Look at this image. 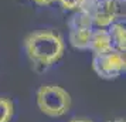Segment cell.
I'll use <instances>...</instances> for the list:
<instances>
[{
  "label": "cell",
  "mask_w": 126,
  "mask_h": 122,
  "mask_svg": "<svg viewBox=\"0 0 126 122\" xmlns=\"http://www.w3.org/2000/svg\"><path fill=\"white\" fill-rule=\"evenodd\" d=\"M26 54L37 70H47L55 65L64 54L63 35L52 30L34 31L24 40Z\"/></svg>",
  "instance_id": "6da1fadb"
},
{
  "label": "cell",
  "mask_w": 126,
  "mask_h": 122,
  "mask_svg": "<svg viewBox=\"0 0 126 122\" xmlns=\"http://www.w3.org/2000/svg\"><path fill=\"white\" fill-rule=\"evenodd\" d=\"M37 105L38 109L47 116L60 118L71 109L72 99L63 87L47 84L41 85L37 91Z\"/></svg>",
  "instance_id": "7a4b0ae2"
},
{
  "label": "cell",
  "mask_w": 126,
  "mask_h": 122,
  "mask_svg": "<svg viewBox=\"0 0 126 122\" xmlns=\"http://www.w3.org/2000/svg\"><path fill=\"white\" fill-rule=\"evenodd\" d=\"M92 68L101 78L115 80L126 70L125 52L118 51L115 48L105 52H94Z\"/></svg>",
  "instance_id": "3957f363"
},
{
  "label": "cell",
  "mask_w": 126,
  "mask_h": 122,
  "mask_svg": "<svg viewBox=\"0 0 126 122\" xmlns=\"http://www.w3.org/2000/svg\"><path fill=\"white\" fill-rule=\"evenodd\" d=\"M68 27L71 46L77 50H89L91 35L92 30H94V23H92L91 16L79 9L69 17Z\"/></svg>",
  "instance_id": "277c9868"
},
{
  "label": "cell",
  "mask_w": 126,
  "mask_h": 122,
  "mask_svg": "<svg viewBox=\"0 0 126 122\" xmlns=\"http://www.w3.org/2000/svg\"><path fill=\"white\" fill-rule=\"evenodd\" d=\"M125 17V0H98L91 12L94 27H109Z\"/></svg>",
  "instance_id": "5b68a950"
},
{
  "label": "cell",
  "mask_w": 126,
  "mask_h": 122,
  "mask_svg": "<svg viewBox=\"0 0 126 122\" xmlns=\"http://www.w3.org/2000/svg\"><path fill=\"white\" fill-rule=\"evenodd\" d=\"M112 48L113 46L108 30L101 27H95L92 30L91 43H89V50H92V52H105Z\"/></svg>",
  "instance_id": "8992f818"
},
{
  "label": "cell",
  "mask_w": 126,
  "mask_h": 122,
  "mask_svg": "<svg viewBox=\"0 0 126 122\" xmlns=\"http://www.w3.org/2000/svg\"><path fill=\"white\" fill-rule=\"evenodd\" d=\"M109 35H110V40H112V46L115 50L118 51L125 52L126 50V30L125 26L122 23L115 21L109 26Z\"/></svg>",
  "instance_id": "52a82bcc"
},
{
  "label": "cell",
  "mask_w": 126,
  "mask_h": 122,
  "mask_svg": "<svg viewBox=\"0 0 126 122\" xmlns=\"http://www.w3.org/2000/svg\"><path fill=\"white\" fill-rule=\"evenodd\" d=\"M14 115V104L9 98H0V122H10Z\"/></svg>",
  "instance_id": "ba28073f"
},
{
  "label": "cell",
  "mask_w": 126,
  "mask_h": 122,
  "mask_svg": "<svg viewBox=\"0 0 126 122\" xmlns=\"http://www.w3.org/2000/svg\"><path fill=\"white\" fill-rule=\"evenodd\" d=\"M57 1L61 4L64 10H69V12H77L84 4V0H57Z\"/></svg>",
  "instance_id": "9c48e42d"
},
{
  "label": "cell",
  "mask_w": 126,
  "mask_h": 122,
  "mask_svg": "<svg viewBox=\"0 0 126 122\" xmlns=\"http://www.w3.org/2000/svg\"><path fill=\"white\" fill-rule=\"evenodd\" d=\"M31 1H34L38 6H51L52 3H55L57 0H31Z\"/></svg>",
  "instance_id": "30bf717a"
},
{
  "label": "cell",
  "mask_w": 126,
  "mask_h": 122,
  "mask_svg": "<svg viewBox=\"0 0 126 122\" xmlns=\"http://www.w3.org/2000/svg\"><path fill=\"white\" fill-rule=\"evenodd\" d=\"M69 122H92V121L86 119V118H75V119H71Z\"/></svg>",
  "instance_id": "8fae6325"
},
{
  "label": "cell",
  "mask_w": 126,
  "mask_h": 122,
  "mask_svg": "<svg viewBox=\"0 0 126 122\" xmlns=\"http://www.w3.org/2000/svg\"><path fill=\"white\" fill-rule=\"evenodd\" d=\"M109 122H126L123 118H116V119H113V121H109Z\"/></svg>",
  "instance_id": "7c38bea8"
}]
</instances>
